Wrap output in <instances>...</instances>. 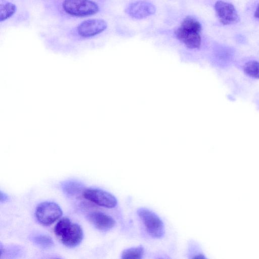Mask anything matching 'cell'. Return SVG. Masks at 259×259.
I'll return each instance as SVG.
<instances>
[{
    "label": "cell",
    "mask_w": 259,
    "mask_h": 259,
    "mask_svg": "<svg viewBox=\"0 0 259 259\" xmlns=\"http://www.w3.org/2000/svg\"><path fill=\"white\" fill-rule=\"evenodd\" d=\"M201 24L194 18L188 16L182 21L175 31L176 37L189 49L200 47L201 38Z\"/></svg>",
    "instance_id": "cell-1"
},
{
    "label": "cell",
    "mask_w": 259,
    "mask_h": 259,
    "mask_svg": "<svg viewBox=\"0 0 259 259\" xmlns=\"http://www.w3.org/2000/svg\"><path fill=\"white\" fill-rule=\"evenodd\" d=\"M54 233L61 242L68 247H74L78 245L83 237L80 226L72 223L67 217L62 218L58 222L54 228Z\"/></svg>",
    "instance_id": "cell-2"
},
{
    "label": "cell",
    "mask_w": 259,
    "mask_h": 259,
    "mask_svg": "<svg viewBox=\"0 0 259 259\" xmlns=\"http://www.w3.org/2000/svg\"><path fill=\"white\" fill-rule=\"evenodd\" d=\"M137 212L149 235L154 238H160L163 236L164 225L157 214L145 207L139 208Z\"/></svg>",
    "instance_id": "cell-3"
},
{
    "label": "cell",
    "mask_w": 259,
    "mask_h": 259,
    "mask_svg": "<svg viewBox=\"0 0 259 259\" xmlns=\"http://www.w3.org/2000/svg\"><path fill=\"white\" fill-rule=\"evenodd\" d=\"M62 7L66 13L77 17L93 15L99 10L98 4L91 0H64Z\"/></svg>",
    "instance_id": "cell-4"
},
{
    "label": "cell",
    "mask_w": 259,
    "mask_h": 259,
    "mask_svg": "<svg viewBox=\"0 0 259 259\" xmlns=\"http://www.w3.org/2000/svg\"><path fill=\"white\" fill-rule=\"evenodd\" d=\"M63 212L59 205L54 202L45 201L40 203L35 210L37 220L42 225L49 226L59 219Z\"/></svg>",
    "instance_id": "cell-5"
},
{
    "label": "cell",
    "mask_w": 259,
    "mask_h": 259,
    "mask_svg": "<svg viewBox=\"0 0 259 259\" xmlns=\"http://www.w3.org/2000/svg\"><path fill=\"white\" fill-rule=\"evenodd\" d=\"M82 194L86 199L104 207L114 208L117 204V200L114 195L101 189H87L83 191Z\"/></svg>",
    "instance_id": "cell-6"
},
{
    "label": "cell",
    "mask_w": 259,
    "mask_h": 259,
    "mask_svg": "<svg viewBox=\"0 0 259 259\" xmlns=\"http://www.w3.org/2000/svg\"><path fill=\"white\" fill-rule=\"evenodd\" d=\"M214 8L218 19L223 25L234 24L239 21V15L232 4L218 1Z\"/></svg>",
    "instance_id": "cell-7"
},
{
    "label": "cell",
    "mask_w": 259,
    "mask_h": 259,
    "mask_svg": "<svg viewBox=\"0 0 259 259\" xmlns=\"http://www.w3.org/2000/svg\"><path fill=\"white\" fill-rule=\"evenodd\" d=\"M107 27L105 21L101 19H92L81 22L77 27L78 34L83 37H90L104 31Z\"/></svg>",
    "instance_id": "cell-8"
},
{
    "label": "cell",
    "mask_w": 259,
    "mask_h": 259,
    "mask_svg": "<svg viewBox=\"0 0 259 259\" xmlns=\"http://www.w3.org/2000/svg\"><path fill=\"white\" fill-rule=\"evenodd\" d=\"M125 12L133 18L142 19L154 14L156 8L153 5L149 2L137 1L130 4Z\"/></svg>",
    "instance_id": "cell-9"
},
{
    "label": "cell",
    "mask_w": 259,
    "mask_h": 259,
    "mask_svg": "<svg viewBox=\"0 0 259 259\" xmlns=\"http://www.w3.org/2000/svg\"><path fill=\"white\" fill-rule=\"evenodd\" d=\"M89 221L98 230L107 231L115 225V220L110 215L100 211H94L88 215Z\"/></svg>",
    "instance_id": "cell-10"
},
{
    "label": "cell",
    "mask_w": 259,
    "mask_h": 259,
    "mask_svg": "<svg viewBox=\"0 0 259 259\" xmlns=\"http://www.w3.org/2000/svg\"><path fill=\"white\" fill-rule=\"evenodd\" d=\"M144 254V248L142 245L130 247L124 249L121 254L122 258L140 259Z\"/></svg>",
    "instance_id": "cell-11"
},
{
    "label": "cell",
    "mask_w": 259,
    "mask_h": 259,
    "mask_svg": "<svg viewBox=\"0 0 259 259\" xmlns=\"http://www.w3.org/2000/svg\"><path fill=\"white\" fill-rule=\"evenodd\" d=\"M62 188L65 193L72 196L78 194L82 190L83 186L76 181H69L63 183Z\"/></svg>",
    "instance_id": "cell-12"
},
{
    "label": "cell",
    "mask_w": 259,
    "mask_h": 259,
    "mask_svg": "<svg viewBox=\"0 0 259 259\" xmlns=\"http://www.w3.org/2000/svg\"><path fill=\"white\" fill-rule=\"evenodd\" d=\"M16 11V6L14 4L7 2L1 6L0 21H5L12 16Z\"/></svg>",
    "instance_id": "cell-13"
},
{
    "label": "cell",
    "mask_w": 259,
    "mask_h": 259,
    "mask_svg": "<svg viewBox=\"0 0 259 259\" xmlns=\"http://www.w3.org/2000/svg\"><path fill=\"white\" fill-rule=\"evenodd\" d=\"M32 241L38 246L43 248H49L54 245L52 239L46 235H37L32 238Z\"/></svg>",
    "instance_id": "cell-14"
},
{
    "label": "cell",
    "mask_w": 259,
    "mask_h": 259,
    "mask_svg": "<svg viewBox=\"0 0 259 259\" xmlns=\"http://www.w3.org/2000/svg\"><path fill=\"white\" fill-rule=\"evenodd\" d=\"M244 72L250 77L259 78V62L251 61L246 63L243 67Z\"/></svg>",
    "instance_id": "cell-15"
},
{
    "label": "cell",
    "mask_w": 259,
    "mask_h": 259,
    "mask_svg": "<svg viewBox=\"0 0 259 259\" xmlns=\"http://www.w3.org/2000/svg\"><path fill=\"white\" fill-rule=\"evenodd\" d=\"M1 202H6L8 200L9 196L5 193H3L2 191H1V196H0Z\"/></svg>",
    "instance_id": "cell-16"
},
{
    "label": "cell",
    "mask_w": 259,
    "mask_h": 259,
    "mask_svg": "<svg viewBox=\"0 0 259 259\" xmlns=\"http://www.w3.org/2000/svg\"><path fill=\"white\" fill-rule=\"evenodd\" d=\"M254 16L259 19V3L258 4L255 11L254 12Z\"/></svg>",
    "instance_id": "cell-17"
}]
</instances>
